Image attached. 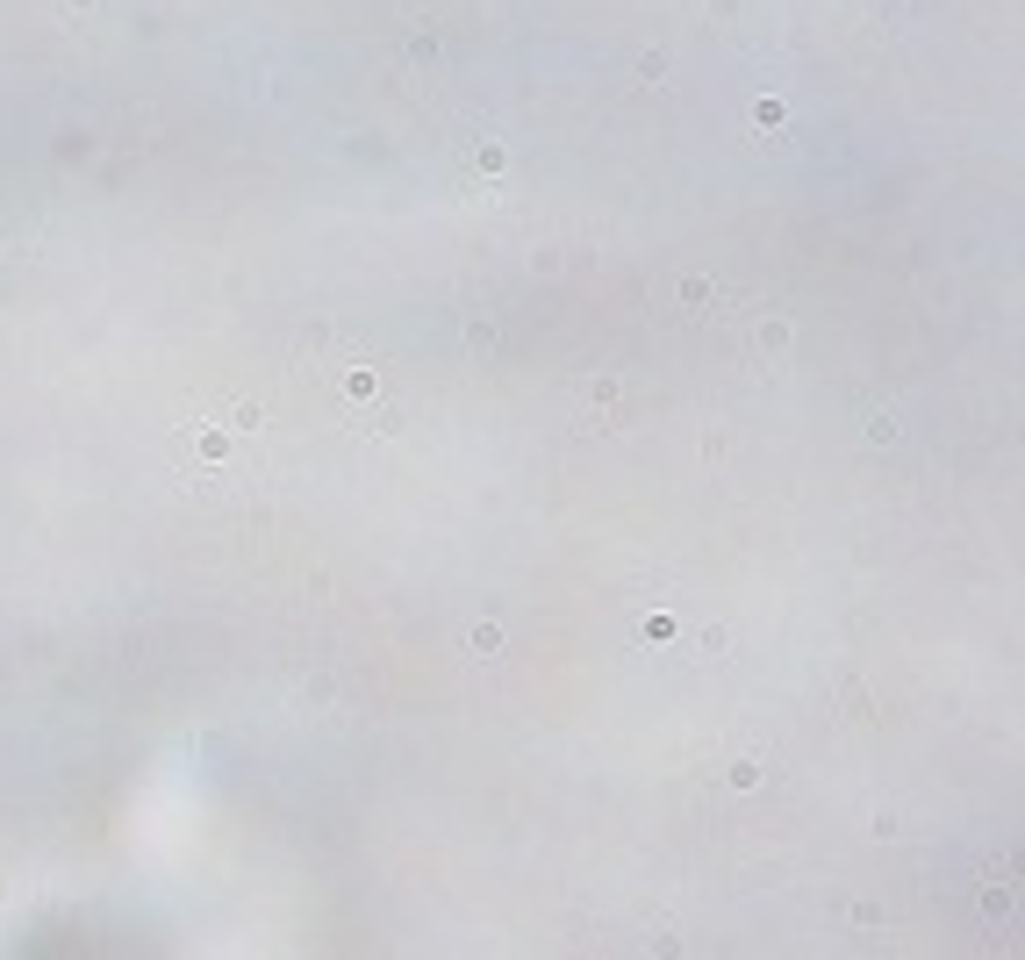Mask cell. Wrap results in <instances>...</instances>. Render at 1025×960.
Here are the masks:
<instances>
[{
  "mask_svg": "<svg viewBox=\"0 0 1025 960\" xmlns=\"http://www.w3.org/2000/svg\"><path fill=\"white\" fill-rule=\"evenodd\" d=\"M503 165H510L503 144H481V151H474V173H503Z\"/></svg>",
  "mask_w": 1025,
  "mask_h": 960,
  "instance_id": "1",
  "label": "cell"
},
{
  "mask_svg": "<svg viewBox=\"0 0 1025 960\" xmlns=\"http://www.w3.org/2000/svg\"><path fill=\"white\" fill-rule=\"evenodd\" d=\"M782 344H789V323H782V315H775V323H760V352H782Z\"/></svg>",
  "mask_w": 1025,
  "mask_h": 960,
  "instance_id": "2",
  "label": "cell"
}]
</instances>
